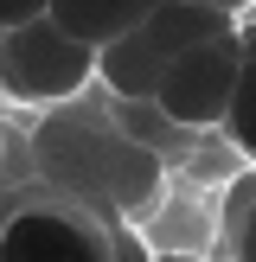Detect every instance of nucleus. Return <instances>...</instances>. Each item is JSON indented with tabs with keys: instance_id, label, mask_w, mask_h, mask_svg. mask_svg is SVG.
<instances>
[{
	"instance_id": "obj_1",
	"label": "nucleus",
	"mask_w": 256,
	"mask_h": 262,
	"mask_svg": "<svg viewBox=\"0 0 256 262\" xmlns=\"http://www.w3.org/2000/svg\"><path fill=\"white\" fill-rule=\"evenodd\" d=\"M230 26H237V13H218L205 0H154L141 13V26H128L122 38H109L96 51V83L115 102H147L154 83H160V71L179 51H192L199 38L230 32Z\"/></svg>"
},
{
	"instance_id": "obj_2",
	"label": "nucleus",
	"mask_w": 256,
	"mask_h": 262,
	"mask_svg": "<svg viewBox=\"0 0 256 262\" xmlns=\"http://www.w3.org/2000/svg\"><path fill=\"white\" fill-rule=\"evenodd\" d=\"M83 83H96V51L71 38L58 19H26L0 32V102L51 109L83 96Z\"/></svg>"
},
{
	"instance_id": "obj_3",
	"label": "nucleus",
	"mask_w": 256,
	"mask_h": 262,
	"mask_svg": "<svg viewBox=\"0 0 256 262\" xmlns=\"http://www.w3.org/2000/svg\"><path fill=\"white\" fill-rule=\"evenodd\" d=\"M237 71H243V26H230V32L199 38L192 51H179V58L160 71V83H154L147 102L173 128H224Z\"/></svg>"
},
{
	"instance_id": "obj_4",
	"label": "nucleus",
	"mask_w": 256,
	"mask_h": 262,
	"mask_svg": "<svg viewBox=\"0 0 256 262\" xmlns=\"http://www.w3.org/2000/svg\"><path fill=\"white\" fill-rule=\"evenodd\" d=\"M0 262H109V224L71 199H19L0 217Z\"/></svg>"
},
{
	"instance_id": "obj_5",
	"label": "nucleus",
	"mask_w": 256,
	"mask_h": 262,
	"mask_svg": "<svg viewBox=\"0 0 256 262\" xmlns=\"http://www.w3.org/2000/svg\"><path fill=\"white\" fill-rule=\"evenodd\" d=\"M147 7H154V0H51L45 19H58L71 38H83L90 51H102L109 38H122L128 26H141Z\"/></svg>"
},
{
	"instance_id": "obj_6",
	"label": "nucleus",
	"mask_w": 256,
	"mask_h": 262,
	"mask_svg": "<svg viewBox=\"0 0 256 262\" xmlns=\"http://www.w3.org/2000/svg\"><path fill=\"white\" fill-rule=\"evenodd\" d=\"M224 135H230V147L256 166V26H243V71H237V90H230Z\"/></svg>"
},
{
	"instance_id": "obj_7",
	"label": "nucleus",
	"mask_w": 256,
	"mask_h": 262,
	"mask_svg": "<svg viewBox=\"0 0 256 262\" xmlns=\"http://www.w3.org/2000/svg\"><path fill=\"white\" fill-rule=\"evenodd\" d=\"M250 205H256V166L230 179V192H224V230H237V217L250 211Z\"/></svg>"
},
{
	"instance_id": "obj_8",
	"label": "nucleus",
	"mask_w": 256,
	"mask_h": 262,
	"mask_svg": "<svg viewBox=\"0 0 256 262\" xmlns=\"http://www.w3.org/2000/svg\"><path fill=\"white\" fill-rule=\"evenodd\" d=\"M230 262H256V205L237 217V230H230Z\"/></svg>"
},
{
	"instance_id": "obj_9",
	"label": "nucleus",
	"mask_w": 256,
	"mask_h": 262,
	"mask_svg": "<svg viewBox=\"0 0 256 262\" xmlns=\"http://www.w3.org/2000/svg\"><path fill=\"white\" fill-rule=\"evenodd\" d=\"M45 7L51 0H0V32H13V26H26V19H45Z\"/></svg>"
},
{
	"instance_id": "obj_10",
	"label": "nucleus",
	"mask_w": 256,
	"mask_h": 262,
	"mask_svg": "<svg viewBox=\"0 0 256 262\" xmlns=\"http://www.w3.org/2000/svg\"><path fill=\"white\" fill-rule=\"evenodd\" d=\"M109 262H154V256L141 250L135 230H109Z\"/></svg>"
},
{
	"instance_id": "obj_11",
	"label": "nucleus",
	"mask_w": 256,
	"mask_h": 262,
	"mask_svg": "<svg viewBox=\"0 0 256 262\" xmlns=\"http://www.w3.org/2000/svg\"><path fill=\"white\" fill-rule=\"evenodd\" d=\"M205 7H218V13H237V19H243V13H250L256 0H205Z\"/></svg>"
}]
</instances>
